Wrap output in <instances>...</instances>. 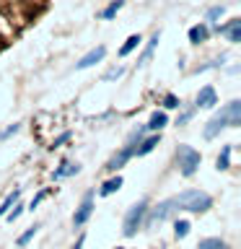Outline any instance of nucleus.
<instances>
[{"label": "nucleus", "instance_id": "obj_1", "mask_svg": "<svg viewBox=\"0 0 241 249\" xmlns=\"http://www.w3.org/2000/svg\"><path fill=\"white\" fill-rule=\"evenodd\" d=\"M223 127H241V101L233 99L231 104H225L213 120L205 124V138H215Z\"/></svg>", "mask_w": 241, "mask_h": 249}, {"label": "nucleus", "instance_id": "obj_2", "mask_svg": "<svg viewBox=\"0 0 241 249\" xmlns=\"http://www.w3.org/2000/svg\"><path fill=\"white\" fill-rule=\"evenodd\" d=\"M174 202L179 210H189V213H205L213 208V197L202 190H184L174 197Z\"/></svg>", "mask_w": 241, "mask_h": 249}, {"label": "nucleus", "instance_id": "obj_3", "mask_svg": "<svg viewBox=\"0 0 241 249\" xmlns=\"http://www.w3.org/2000/svg\"><path fill=\"white\" fill-rule=\"evenodd\" d=\"M176 163H179L182 177H192L194 171L200 169L202 156H200V151H194L192 145H179V148H176Z\"/></svg>", "mask_w": 241, "mask_h": 249}, {"label": "nucleus", "instance_id": "obj_4", "mask_svg": "<svg viewBox=\"0 0 241 249\" xmlns=\"http://www.w3.org/2000/svg\"><path fill=\"white\" fill-rule=\"evenodd\" d=\"M145 213H148V200H140V202H135V205L127 210L124 223H122L124 236H135L138 229H140V226H143V221H145Z\"/></svg>", "mask_w": 241, "mask_h": 249}, {"label": "nucleus", "instance_id": "obj_5", "mask_svg": "<svg viewBox=\"0 0 241 249\" xmlns=\"http://www.w3.org/2000/svg\"><path fill=\"white\" fill-rule=\"evenodd\" d=\"M176 202H174V197L171 200H163V202H158V205H155L153 210H151V215H148V226H155V223H161V221H166V218H171L176 213Z\"/></svg>", "mask_w": 241, "mask_h": 249}, {"label": "nucleus", "instance_id": "obj_6", "mask_svg": "<svg viewBox=\"0 0 241 249\" xmlns=\"http://www.w3.org/2000/svg\"><path fill=\"white\" fill-rule=\"evenodd\" d=\"M91 213H93V192H86L83 202L78 205L75 215H73V226H83V223L91 218Z\"/></svg>", "mask_w": 241, "mask_h": 249}, {"label": "nucleus", "instance_id": "obj_7", "mask_svg": "<svg viewBox=\"0 0 241 249\" xmlns=\"http://www.w3.org/2000/svg\"><path fill=\"white\" fill-rule=\"evenodd\" d=\"M104 54H106V47L104 44H99V47H93L91 52H86L81 60L75 62V68L78 70H86V68H91V65H96V62H101L104 60Z\"/></svg>", "mask_w": 241, "mask_h": 249}, {"label": "nucleus", "instance_id": "obj_8", "mask_svg": "<svg viewBox=\"0 0 241 249\" xmlns=\"http://www.w3.org/2000/svg\"><path fill=\"white\" fill-rule=\"evenodd\" d=\"M218 104V93L213 86H205V89H200L197 93V109H213Z\"/></svg>", "mask_w": 241, "mask_h": 249}, {"label": "nucleus", "instance_id": "obj_9", "mask_svg": "<svg viewBox=\"0 0 241 249\" xmlns=\"http://www.w3.org/2000/svg\"><path fill=\"white\" fill-rule=\"evenodd\" d=\"M130 159H132V145H124V148H122L120 153H114L112 159H109V163H106V169H109V171H117V169H122L124 163L130 161Z\"/></svg>", "mask_w": 241, "mask_h": 249}, {"label": "nucleus", "instance_id": "obj_10", "mask_svg": "<svg viewBox=\"0 0 241 249\" xmlns=\"http://www.w3.org/2000/svg\"><path fill=\"white\" fill-rule=\"evenodd\" d=\"M158 143H161V135H151V138H145L143 143H138L135 148H132V156H148V153H151Z\"/></svg>", "mask_w": 241, "mask_h": 249}, {"label": "nucleus", "instance_id": "obj_11", "mask_svg": "<svg viewBox=\"0 0 241 249\" xmlns=\"http://www.w3.org/2000/svg\"><path fill=\"white\" fill-rule=\"evenodd\" d=\"M221 34L228 36V42L239 44V42H241V18H233L228 26H221Z\"/></svg>", "mask_w": 241, "mask_h": 249}, {"label": "nucleus", "instance_id": "obj_12", "mask_svg": "<svg viewBox=\"0 0 241 249\" xmlns=\"http://www.w3.org/2000/svg\"><path fill=\"white\" fill-rule=\"evenodd\" d=\"M81 171V163H73V161H65L60 169H54V174H52V179H65V177H73V174H78Z\"/></svg>", "mask_w": 241, "mask_h": 249}, {"label": "nucleus", "instance_id": "obj_13", "mask_svg": "<svg viewBox=\"0 0 241 249\" xmlns=\"http://www.w3.org/2000/svg\"><path fill=\"white\" fill-rule=\"evenodd\" d=\"M169 124V117H166V112H153L151 114V120H148V124H145V130H161V127H166Z\"/></svg>", "mask_w": 241, "mask_h": 249}, {"label": "nucleus", "instance_id": "obj_14", "mask_svg": "<svg viewBox=\"0 0 241 249\" xmlns=\"http://www.w3.org/2000/svg\"><path fill=\"white\" fill-rule=\"evenodd\" d=\"M122 187V177L117 174V177H112V179H106L104 184H101V197H109V195H114L117 190Z\"/></svg>", "mask_w": 241, "mask_h": 249}, {"label": "nucleus", "instance_id": "obj_15", "mask_svg": "<svg viewBox=\"0 0 241 249\" xmlns=\"http://www.w3.org/2000/svg\"><path fill=\"white\" fill-rule=\"evenodd\" d=\"M205 39H207V26L205 23H197V26L189 29V42L192 44H200V42H205Z\"/></svg>", "mask_w": 241, "mask_h": 249}, {"label": "nucleus", "instance_id": "obj_16", "mask_svg": "<svg viewBox=\"0 0 241 249\" xmlns=\"http://www.w3.org/2000/svg\"><path fill=\"white\" fill-rule=\"evenodd\" d=\"M21 192H23L21 187H16V190H13L11 195H8V197L3 200V205H0V215H5L8 210H11V208L16 205V202H18V197H21Z\"/></svg>", "mask_w": 241, "mask_h": 249}, {"label": "nucleus", "instance_id": "obj_17", "mask_svg": "<svg viewBox=\"0 0 241 249\" xmlns=\"http://www.w3.org/2000/svg\"><path fill=\"white\" fill-rule=\"evenodd\" d=\"M228 166H231V145H223V151H221V156H218V161H215V169L225 171Z\"/></svg>", "mask_w": 241, "mask_h": 249}, {"label": "nucleus", "instance_id": "obj_18", "mask_svg": "<svg viewBox=\"0 0 241 249\" xmlns=\"http://www.w3.org/2000/svg\"><path fill=\"white\" fill-rule=\"evenodd\" d=\"M143 42V39H140V34H132V36H127V42H124L122 47H120V57H127V54L135 50V47Z\"/></svg>", "mask_w": 241, "mask_h": 249}, {"label": "nucleus", "instance_id": "obj_19", "mask_svg": "<svg viewBox=\"0 0 241 249\" xmlns=\"http://www.w3.org/2000/svg\"><path fill=\"white\" fill-rule=\"evenodd\" d=\"M158 39H161V31H155V34L151 36V42H148V47H145V52H143V57L138 60V65H143L145 60H151V54H153V50L158 47Z\"/></svg>", "mask_w": 241, "mask_h": 249}, {"label": "nucleus", "instance_id": "obj_20", "mask_svg": "<svg viewBox=\"0 0 241 249\" xmlns=\"http://www.w3.org/2000/svg\"><path fill=\"white\" fill-rule=\"evenodd\" d=\"M197 249H228V244H225L223 239H215V236H210V239H202Z\"/></svg>", "mask_w": 241, "mask_h": 249}, {"label": "nucleus", "instance_id": "obj_21", "mask_svg": "<svg viewBox=\"0 0 241 249\" xmlns=\"http://www.w3.org/2000/svg\"><path fill=\"white\" fill-rule=\"evenodd\" d=\"M122 5H124V0H112V3L104 8V13H101V16H104L106 21H109V18H114V16L122 11Z\"/></svg>", "mask_w": 241, "mask_h": 249}, {"label": "nucleus", "instance_id": "obj_22", "mask_svg": "<svg viewBox=\"0 0 241 249\" xmlns=\"http://www.w3.org/2000/svg\"><path fill=\"white\" fill-rule=\"evenodd\" d=\"M36 231H39V223H34V226H29V229H26V231H23L21 236H18V247H26L29 241L34 239V233H36Z\"/></svg>", "mask_w": 241, "mask_h": 249}, {"label": "nucleus", "instance_id": "obj_23", "mask_svg": "<svg viewBox=\"0 0 241 249\" xmlns=\"http://www.w3.org/2000/svg\"><path fill=\"white\" fill-rule=\"evenodd\" d=\"M189 229H192L189 221H176V223H174V236H176V239H184L187 233H189Z\"/></svg>", "mask_w": 241, "mask_h": 249}, {"label": "nucleus", "instance_id": "obj_24", "mask_svg": "<svg viewBox=\"0 0 241 249\" xmlns=\"http://www.w3.org/2000/svg\"><path fill=\"white\" fill-rule=\"evenodd\" d=\"M223 13H225V8H223V5H215V8H210V11H207V16H205V18H207L210 23H213L215 18H221Z\"/></svg>", "mask_w": 241, "mask_h": 249}, {"label": "nucleus", "instance_id": "obj_25", "mask_svg": "<svg viewBox=\"0 0 241 249\" xmlns=\"http://www.w3.org/2000/svg\"><path fill=\"white\" fill-rule=\"evenodd\" d=\"M70 135H73V132H62V135H57V138L52 140V145H50V148H60L62 143H68V140H70Z\"/></svg>", "mask_w": 241, "mask_h": 249}, {"label": "nucleus", "instance_id": "obj_26", "mask_svg": "<svg viewBox=\"0 0 241 249\" xmlns=\"http://www.w3.org/2000/svg\"><path fill=\"white\" fill-rule=\"evenodd\" d=\"M21 213H23V205H16L13 210H8V213H5V215H8V221H11V223H13V221H18V215H21Z\"/></svg>", "mask_w": 241, "mask_h": 249}, {"label": "nucleus", "instance_id": "obj_27", "mask_svg": "<svg viewBox=\"0 0 241 249\" xmlns=\"http://www.w3.org/2000/svg\"><path fill=\"white\" fill-rule=\"evenodd\" d=\"M124 73V68H114V70H109V73L104 75V81H114V78H122Z\"/></svg>", "mask_w": 241, "mask_h": 249}, {"label": "nucleus", "instance_id": "obj_28", "mask_svg": "<svg viewBox=\"0 0 241 249\" xmlns=\"http://www.w3.org/2000/svg\"><path fill=\"white\" fill-rule=\"evenodd\" d=\"M163 104H166V109H176L179 107V99L174 96V93H169V96L163 99Z\"/></svg>", "mask_w": 241, "mask_h": 249}, {"label": "nucleus", "instance_id": "obj_29", "mask_svg": "<svg viewBox=\"0 0 241 249\" xmlns=\"http://www.w3.org/2000/svg\"><path fill=\"white\" fill-rule=\"evenodd\" d=\"M18 127H21V124H11V127H8L5 132H0V140H5V138H11V135H13V132H18Z\"/></svg>", "mask_w": 241, "mask_h": 249}, {"label": "nucleus", "instance_id": "obj_30", "mask_svg": "<svg viewBox=\"0 0 241 249\" xmlns=\"http://www.w3.org/2000/svg\"><path fill=\"white\" fill-rule=\"evenodd\" d=\"M192 114H194V109H189V112H184V114L176 120V124H184V122H189V120H192Z\"/></svg>", "mask_w": 241, "mask_h": 249}, {"label": "nucleus", "instance_id": "obj_31", "mask_svg": "<svg viewBox=\"0 0 241 249\" xmlns=\"http://www.w3.org/2000/svg\"><path fill=\"white\" fill-rule=\"evenodd\" d=\"M44 197H47V192H39V195H36V197H34V200H31V205H29V208H31V210H34V208H36V205H39V202H42Z\"/></svg>", "mask_w": 241, "mask_h": 249}, {"label": "nucleus", "instance_id": "obj_32", "mask_svg": "<svg viewBox=\"0 0 241 249\" xmlns=\"http://www.w3.org/2000/svg\"><path fill=\"white\" fill-rule=\"evenodd\" d=\"M83 244H86V233H81V236H78V241L73 244V249H83Z\"/></svg>", "mask_w": 241, "mask_h": 249}, {"label": "nucleus", "instance_id": "obj_33", "mask_svg": "<svg viewBox=\"0 0 241 249\" xmlns=\"http://www.w3.org/2000/svg\"><path fill=\"white\" fill-rule=\"evenodd\" d=\"M117 249H124V247H117Z\"/></svg>", "mask_w": 241, "mask_h": 249}]
</instances>
